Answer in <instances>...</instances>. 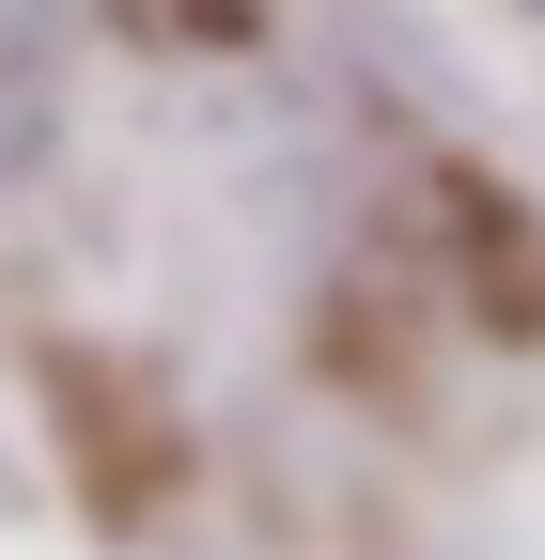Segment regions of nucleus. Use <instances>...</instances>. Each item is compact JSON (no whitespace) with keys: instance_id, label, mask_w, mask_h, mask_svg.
<instances>
[{"instance_id":"obj_1","label":"nucleus","mask_w":545,"mask_h":560,"mask_svg":"<svg viewBox=\"0 0 545 560\" xmlns=\"http://www.w3.org/2000/svg\"><path fill=\"white\" fill-rule=\"evenodd\" d=\"M32 125V0H0V140Z\"/></svg>"}]
</instances>
